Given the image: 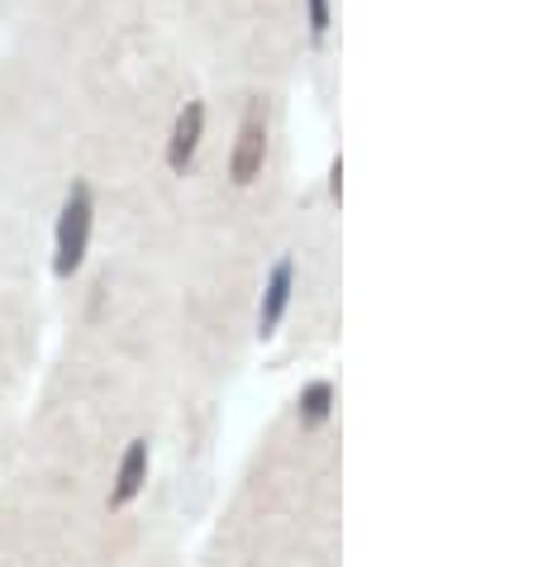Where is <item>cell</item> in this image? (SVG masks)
Instances as JSON below:
<instances>
[{
    "label": "cell",
    "instance_id": "6da1fadb",
    "mask_svg": "<svg viewBox=\"0 0 538 567\" xmlns=\"http://www.w3.org/2000/svg\"><path fill=\"white\" fill-rule=\"evenodd\" d=\"M91 229H96V196H91L86 182H76L68 192V200H62L58 229H53V272L58 277H72L76 267L86 262Z\"/></svg>",
    "mask_w": 538,
    "mask_h": 567
},
{
    "label": "cell",
    "instance_id": "7a4b0ae2",
    "mask_svg": "<svg viewBox=\"0 0 538 567\" xmlns=\"http://www.w3.org/2000/svg\"><path fill=\"white\" fill-rule=\"evenodd\" d=\"M267 163V110L262 101H252L239 120V134H234V153H229V177L234 186H252L262 177Z\"/></svg>",
    "mask_w": 538,
    "mask_h": 567
},
{
    "label": "cell",
    "instance_id": "3957f363",
    "mask_svg": "<svg viewBox=\"0 0 538 567\" xmlns=\"http://www.w3.org/2000/svg\"><path fill=\"white\" fill-rule=\"evenodd\" d=\"M291 296H296V262L281 258L272 267V277H267L262 306H258V334L262 339H272L277 329H281V320H287V310H291Z\"/></svg>",
    "mask_w": 538,
    "mask_h": 567
},
{
    "label": "cell",
    "instance_id": "277c9868",
    "mask_svg": "<svg viewBox=\"0 0 538 567\" xmlns=\"http://www.w3.org/2000/svg\"><path fill=\"white\" fill-rule=\"evenodd\" d=\"M200 134H205V105L200 101H186L182 115L172 120V138H167V167L172 172L192 167V157L200 148Z\"/></svg>",
    "mask_w": 538,
    "mask_h": 567
},
{
    "label": "cell",
    "instance_id": "5b68a950",
    "mask_svg": "<svg viewBox=\"0 0 538 567\" xmlns=\"http://www.w3.org/2000/svg\"><path fill=\"white\" fill-rule=\"evenodd\" d=\"M148 482V439H130V449H124L120 458V472H115V486H110V511H124L130 501L144 492Z\"/></svg>",
    "mask_w": 538,
    "mask_h": 567
},
{
    "label": "cell",
    "instance_id": "8992f818",
    "mask_svg": "<svg viewBox=\"0 0 538 567\" xmlns=\"http://www.w3.org/2000/svg\"><path fill=\"white\" fill-rule=\"evenodd\" d=\"M334 382H310L306 391H300V401H296V415H300V424H306V430H320V424L334 415Z\"/></svg>",
    "mask_w": 538,
    "mask_h": 567
},
{
    "label": "cell",
    "instance_id": "52a82bcc",
    "mask_svg": "<svg viewBox=\"0 0 538 567\" xmlns=\"http://www.w3.org/2000/svg\"><path fill=\"white\" fill-rule=\"evenodd\" d=\"M306 24H310V39L324 43L329 24H334V10H329V0H306Z\"/></svg>",
    "mask_w": 538,
    "mask_h": 567
},
{
    "label": "cell",
    "instance_id": "ba28073f",
    "mask_svg": "<svg viewBox=\"0 0 538 567\" xmlns=\"http://www.w3.org/2000/svg\"><path fill=\"white\" fill-rule=\"evenodd\" d=\"M329 196H343V157H334V167H329Z\"/></svg>",
    "mask_w": 538,
    "mask_h": 567
}]
</instances>
